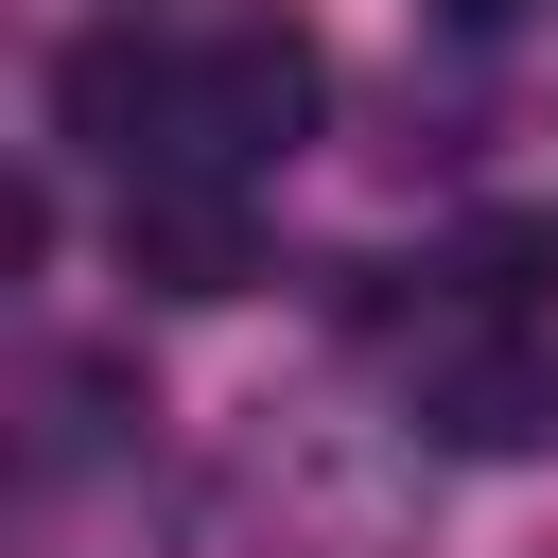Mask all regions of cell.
<instances>
[{
    "instance_id": "obj_1",
    "label": "cell",
    "mask_w": 558,
    "mask_h": 558,
    "mask_svg": "<svg viewBox=\"0 0 558 558\" xmlns=\"http://www.w3.org/2000/svg\"><path fill=\"white\" fill-rule=\"evenodd\" d=\"M314 105H331L314 35H296V17H227V35L174 52V87H157V157H140V174H262V157L314 140Z\"/></svg>"
},
{
    "instance_id": "obj_2",
    "label": "cell",
    "mask_w": 558,
    "mask_h": 558,
    "mask_svg": "<svg viewBox=\"0 0 558 558\" xmlns=\"http://www.w3.org/2000/svg\"><path fill=\"white\" fill-rule=\"evenodd\" d=\"M122 279L140 296H244L262 279L244 174H122Z\"/></svg>"
},
{
    "instance_id": "obj_3",
    "label": "cell",
    "mask_w": 558,
    "mask_h": 558,
    "mask_svg": "<svg viewBox=\"0 0 558 558\" xmlns=\"http://www.w3.org/2000/svg\"><path fill=\"white\" fill-rule=\"evenodd\" d=\"M157 87H174V52H140V35H87V52L52 70V122H70L87 157H122V174H140V157H157Z\"/></svg>"
},
{
    "instance_id": "obj_4",
    "label": "cell",
    "mask_w": 558,
    "mask_h": 558,
    "mask_svg": "<svg viewBox=\"0 0 558 558\" xmlns=\"http://www.w3.org/2000/svg\"><path fill=\"white\" fill-rule=\"evenodd\" d=\"M418 401H436V436H453V453H506V436H541V418H558V366H523V349H453Z\"/></svg>"
},
{
    "instance_id": "obj_5",
    "label": "cell",
    "mask_w": 558,
    "mask_h": 558,
    "mask_svg": "<svg viewBox=\"0 0 558 558\" xmlns=\"http://www.w3.org/2000/svg\"><path fill=\"white\" fill-rule=\"evenodd\" d=\"M105 436H122V366L70 349V366H52V453H105Z\"/></svg>"
},
{
    "instance_id": "obj_6",
    "label": "cell",
    "mask_w": 558,
    "mask_h": 558,
    "mask_svg": "<svg viewBox=\"0 0 558 558\" xmlns=\"http://www.w3.org/2000/svg\"><path fill=\"white\" fill-rule=\"evenodd\" d=\"M436 17H453V35H506V17H523V0H436Z\"/></svg>"
}]
</instances>
